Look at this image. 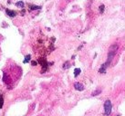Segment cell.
I'll use <instances>...</instances> for the list:
<instances>
[{
	"instance_id": "13",
	"label": "cell",
	"mask_w": 125,
	"mask_h": 116,
	"mask_svg": "<svg viewBox=\"0 0 125 116\" xmlns=\"http://www.w3.org/2000/svg\"><path fill=\"white\" fill-rule=\"evenodd\" d=\"M36 64H37L36 61H32V65H36Z\"/></svg>"
},
{
	"instance_id": "11",
	"label": "cell",
	"mask_w": 125,
	"mask_h": 116,
	"mask_svg": "<svg viewBox=\"0 0 125 116\" xmlns=\"http://www.w3.org/2000/svg\"><path fill=\"white\" fill-rule=\"evenodd\" d=\"M31 10H37V9H40V7H37V6H30Z\"/></svg>"
},
{
	"instance_id": "6",
	"label": "cell",
	"mask_w": 125,
	"mask_h": 116,
	"mask_svg": "<svg viewBox=\"0 0 125 116\" xmlns=\"http://www.w3.org/2000/svg\"><path fill=\"white\" fill-rule=\"evenodd\" d=\"M80 72H81V71H80V69L79 68L75 69V70H74V75H75V77H77L78 75H79V74H80Z\"/></svg>"
},
{
	"instance_id": "9",
	"label": "cell",
	"mask_w": 125,
	"mask_h": 116,
	"mask_svg": "<svg viewBox=\"0 0 125 116\" xmlns=\"http://www.w3.org/2000/svg\"><path fill=\"white\" fill-rule=\"evenodd\" d=\"M30 58H31V56H30V55H26V57H25V59H24V63L25 64H27L29 60H30Z\"/></svg>"
},
{
	"instance_id": "8",
	"label": "cell",
	"mask_w": 125,
	"mask_h": 116,
	"mask_svg": "<svg viewBox=\"0 0 125 116\" xmlns=\"http://www.w3.org/2000/svg\"><path fill=\"white\" fill-rule=\"evenodd\" d=\"M3 104H4V98L2 94H0V109L3 107Z\"/></svg>"
},
{
	"instance_id": "14",
	"label": "cell",
	"mask_w": 125,
	"mask_h": 116,
	"mask_svg": "<svg viewBox=\"0 0 125 116\" xmlns=\"http://www.w3.org/2000/svg\"><path fill=\"white\" fill-rule=\"evenodd\" d=\"M69 1H70V0H69Z\"/></svg>"
},
{
	"instance_id": "4",
	"label": "cell",
	"mask_w": 125,
	"mask_h": 116,
	"mask_svg": "<svg viewBox=\"0 0 125 116\" xmlns=\"http://www.w3.org/2000/svg\"><path fill=\"white\" fill-rule=\"evenodd\" d=\"M6 12H7V15H9L10 17H15L16 15H17V13H16L15 11H13V10H9V9H7Z\"/></svg>"
},
{
	"instance_id": "2",
	"label": "cell",
	"mask_w": 125,
	"mask_h": 116,
	"mask_svg": "<svg viewBox=\"0 0 125 116\" xmlns=\"http://www.w3.org/2000/svg\"><path fill=\"white\" fill-rule=\"evenodd\" d=\"M104 111H105V114L106 115H110L111 113V111H112V104L110 100H106L104 102Z\"/></svg>"
},
{
	"instance_id": "10",
	"label": "cell",
	"mask_w": 125,
	"mask_h": 116,
	"mask_svg": "<svg viewBox=\"0 0 125 116\" xmlns=\"http://www.w3.org/2000/svg\"><path fill=\"white\" fill-rule=\"evenodd\" d=\"M70 67V64H69L68 62H66L65 64H64V65H63V68L64 69H68Z\"/></svg>"
},
{
	"instance_id": "12",
	"label": "cell",
	"mask_w": 125,
	"mask_h": 116,
	"mask_svg": "<svg viewBox=\"0 0 125 116\" xmlns=\"http://www.w3.org/2000/svg\"><path fill=\"white\" fill-rule=\"evenodd\" d=\"M104 12V5H101L100 7V13H103Z\"/></svg>"
},
{
	"instance_id": "7",
	"label": "cell",
	"mask_w": 125,
	"mask_h": 116,
	"mask_svg": "<svg viewBox=\"0 0 125 116\" xmlns=\"http://www.w3.org/2000/svg\"><path fill=\"white\" fill-rule=\"evenodd\" d=\"M16 6H17V7H24V2H22V1H18V2H17Z\"/></svg>"
},
{
	"instance_id": "1",
	"label": "cell",
	"mask_w": 125,
	"mask_h": 116,
	"mask_svg": "<svg viewBox=\"0 0 125 116\" xmlns=\"http://www.w3.org/2000/svg\"><path fill=\"white\" fill-rule=\"evenodd\" d=\"M118 48H119L118 45H112L111 47H110L109 53H108V58H107V60H106V62H105L104 64L100 66V70H99L100 73L104 74L105 72H106V70H107L108 67L110 66L111 61L113 60L114 56H115V55H116V53H117V51H118Z\"/></svg>"
},
{
	"instance_id": "3",
	"label": "cell",
	"mask_w": 125,
	"mask_h": 116,
	"mask_svg": "<svg viewBox=\"0 0 125 116\" xmlns=\"http://www.w3.org/2000/svg\"><path fill=\"white\" fill-rule=\"evenodd\" d=\"M74 88L76 89L77 91H79V92H81V91H83L84 90V85L82 83H80V82H75L74 83Z\"/></svg>"
},
{
	"instance_id": "5",
	"label": "cell",
	"mask_w": 125,
	"mask_h": 116,
	"mask_svg": "<svg viewBox=\"0 0 125 116\" xmlns=\"http://www.w3.org/2000/svg\"><path fill=\"white\" fill-rule=\"evenodd\" d=\"M101 90L100 89H98V90H96V91H94L92 94H91V96H96V95H99L100 94H101Z\"/></svg>"
}]
</instances>
